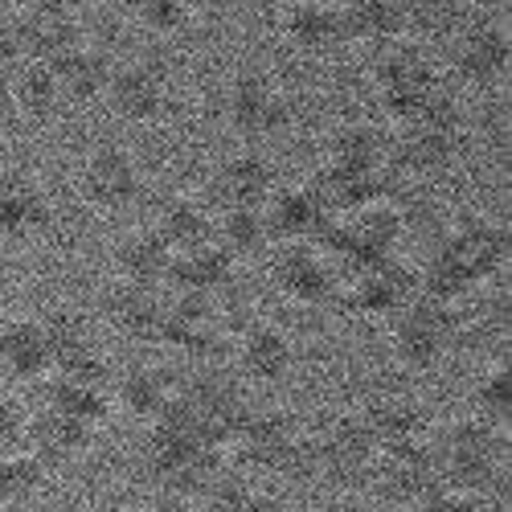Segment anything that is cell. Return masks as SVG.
Wrapping results in <instances>:
<instances>
[{"label":"cell","instance_id":"1","mask_svg":"<svg viewBox=\"0 0 512 512\" xmlns=\"http://www.w3.org/2000/svg\"><path fill=\"white\" fill-rule=\"evenodd\" d=\"M435 459H439V484L484 496L488 488H496L504 480L508 439L500 426H492L476 414H463L443 426V435L435 443Z\"/></svg>","mask_w":512,"mask_h":512},{"label":"cell","instance_id":"2","mask_svg":"<svg viewBox=\"0 0 512 512\" xmlns=\"http://www.w3.org/2000/svg\"><path fill=\"white\" fill-rule=\"evenodd\" d=\"M369 82H373L377 111L398 127L414 123L422 115V107L439 95V74L431 66V54L410 37H398V41H390V46L373 50Z\"/></svg>","mask_w":512,"mask_h":512},{"label":"cell","instance_id":"3","mask_svg":"<svg viewBox=\"0 0 512 512\" xmlns=\"http://www.w3.org/2000/svg\"><path fill=\"white\" fill-rule=\"evenodd\" d=\"M463 107L455 95L439 87V95L422 107V115L406 127H398V140H390V168L406 177H435L459 160L463 152Z\"/></svg>","mask_w":512,"mask_h":512},{"label":"cell","instance_id":"4","mask_svg":"<svg viewBox=\"0 0 512 512\" xmlns=\"http://www.w3.org/2000/svg\"><path fill=\"white\" fill-rule=\"evenodd\" d=\"M459 336V316L451 304L426 300V295H410V304L394 316L390 328V353L398 361V369L406 373H431L447 361L451 345Z\"/></svg>","mask_w":512,"mask_h":512},{"label":"cell","instance_id":"5","mask_svg":"<svg viewBox=\"0 0 512 512\" xmlns=\"http://www.w3.org/2000/svg\"><path fill=\"white\" fill-rule=\"evenodd\" d=\"M222 111H226V127L246 144L275 140L291 123V99L283 91V82L271 78L267 70L234 74L226 87V99H222Z\"/></svg>","mask_w":512,"mask_h":512},{"label":"cell","instance_id":"6","mask_svg":"<svg viewBox=\"0 0 512 512\" xmlns=\"http://www.w3.org/2000/svg\"><path fill=\"white\" fill-rule=\"evenodd\" d=\"M78 193L99 213H127L144 197V168L123 144H95L78 164Z\"/></svg>","mask_w":512,"mask_h":512},{"label":"cell","instance_id":"7","mask_svg":"<svg viewBox=\"0 0 512 512\" xmlns=\"http://www.w3.org/2000/svg\"><path fill=\"white\" fill-rule=\"evenodd\" d=\"M316 443V484L328 488H365L373 480V463H377V443L361 426L357 414L332 418Z\"/></svg>","mask_w":512,"mask_h":512},{"label":"cell","instance_id":"8","mask_svg":"<svg viewBox=\"0 0 512 512\" xmlns=\"http://www.w3.org/2000/svg\"><path fill=\"white\" fill-rule=\"evenodd\" d=\"M271 283L287 304L324 308L340 295V267L312 242H287L271 250Z\"/></svg>","mask_w":512,"mask_h":512},{"label":"cell","instance_id":"9","mask_svg":"<svg viewBox=\"0 0 512 512\" xmlns=\"http://www.w3.org/2000/svg\"><path fill=\"white\" fill-rule=\"evenodd\" d=\"M369 484H377L381 504H386V508H406L410 512L426 492L439 484L435 447L426 443V439L398 443V447H381Z\"/></svg>","mask_w":512,"mask_h":512},{"label":"cell","instance_id":"10","mask_svg":"<svg viewBox=\"0 0 512 512\" xmlns=\"http://www.w3.org/2000/svg\"><path fill=\"white\" fill-rule=\"evenodd\" d=\"M304 426L291 410L283 406H267V410H246L242 431L234 439L238 459L250 472H267V476H283L287 459L295 455V447L304 443Z\"/></svg>","mask_w":512,"mask_h":512},{"label":"cell","instance_id":"11","mask_svg":"<svg viewBox=\"0 0 512 512\" xmlns=\"http://www.w3.org/2000/svg\"><path fill=\"white\" fill-rule=\"evenodd\" d=\"M455 74L472 91H500L512 70V37L500 21H476L455 37Z\"/></svg>","mask_w":512,"mask_h":512},{"label":"cell","instance_id":"12","mask_svg":"<svg viewBox=\"0 0 512 512\" xmlns=\"http://www.w3.org/2000/svg\"><path fill=\"white\" fill-rule=\"evenodd\" d=\"M103 103L111 107V115L119 123H132V127H148L164 115L168 107V82L156 66L148 62H123L111 70L107 82V95Z\"/></svg>","mask_w":512,"mask_h":512},{"label":"cell","instance_id":"13","mask_svg":"<svg viewBox=\"0 0 512 512\" xmlns=\"http://www.w3.org/2000/svg\"><path fill=\"white\" fill-rule=\"evenodd\" d=\"M230 349H234L238 381H250V386H279V381H287V373L295 369L291 336L267 320H254L242 336H234Z\"/></svg>","mask_w":512,"mask_h":512},{"label":"cell","instance_id":"14","mask_svg":"<svg viewBox=\"0 0 512 512\" xmlns=\"http://www.w3.org/2000/svg\"><path fill=\"white\" fill-rule=\"evenodd\" d=\"M263 213H267V226H271L275 246H287V242H312L316 246L324 238V230L336 222L308 181L279 185L271 193V201L263 205Z\"/></svg>","mask_w":512,"mask_h":512},{"label":"cell","instance_id":"15","mask_svg":"<svg viewBox=\"0 0 512 512\" xmlns=\"http://www.w3.org/2000/svg\"><path fill=\"white\" fill-rule=\"evenodd\" d=\"M25 41L29 62H58L66 50H74L82 41V25L78 13L66 5V0H29V5L13 17Z\"/></svg>","mask_w":512,"mask_h":512},{"label":"cell","instance_id":"16","mask_svg":"<svg viewBox=\"0 0 512 512\" xmlns=\"http://www.w3.org/2000/svg\"><path fill=\"white\" fill-rule=\"evenodd\" d=\"M275 189H279V173L271 156H263L259 148H242L226 156L218 164V177H213V193H218L222 209H263Z\"/></svg>","mask_w":512,"mask_h":512},{"label":"cell","instance_id":"17","mask_svg":"<svg viewBox=\"0 0 512 512\" xmlns=\"http://www.w3.org/2000/svg\"><path fill=\"white\" fill-rule=\"evenodd\" d=\"M279 33L304 58H332L340 54V46H349L345 25H340V9L320 5V0H291L279 17Z\"/></svg>","mask_w":512,"mask_h":512},{"label":"cell","instance_id":"18","mask_svg":"<svg viewBox=\"0 0 512 512\" xmlns=\"http://www.w3.org/2000/svg\"><path fill=\"white\" fill-rule=\"evenodd\" d=\"M95 426L78 422V418H66L58 410H41V414H29V431H25V451L46 467H66L74 459H82L91 447H95Z\"/></svg>","mask_w":512,"mask_h":512},{"label":"cell","instance_id":"19","mask_svg":"<svg viewBox=\"0 0 512 512\" xmlns=\"http://www.w3.org/2000/svg\"><path fill=\"white\" fill-rule=\"evenodd\" d=\"M111 271L115 283L160 291L168 283V271H173V250L152 234V226H132L111 246Z\"/></svg>","mask_w":512,"mask_h":512},{"label":"cell","instance_id":"20","mask_svg":"<svg viewBox=\"0 0 512 512\" xmlns=\"http://www.w3.org/2000/svg\"><path fill=\"white\" fill-rule=\"evenodd\" d=\"M357 279L349 283V308L361 312V316H398L410 295H414V275L394 259H373V263H361L353 267Z\"/></svg>","mask_w":512,"mask_h":512},{"label":"cell","instance_id":"21","mask_svg":"<svg viewBox=\"0 0 512 512\" xmlns=\"http://www.w3.org/2000/svg\"><path fill=\"white\" fill-rule=\"evenodd\" d=\"M324 164L340 173H386L390 168V136L369 119H345L328 132Z\"/></svg>","mask_w":512,"mask_h":512},{"label":"cell","instance_id":"22","mask_svg":"<svg viewBox=\"0 0 512 512\" xmlns=\"http://www.w3.org/2000/svg\"><path fill=\"white\" fill-rule=\"evenodd\" d=\"M50 340L41 316H13L0 324V373L9 381H46L50 377Z\"/></svg>","mask_w":512,"mask_h":512},{"label":"cell","instance_id":"23","mask_svg":"<svg viewBox=\"0 0 512 512\" xmlns=\"http://www.w3.org/2000/svg\"><path fill=\"white\" fill-rule=\"evenodd\" d=\"M177 386H181V381L168 373L164 365L144 361V365L123 369V373L111 381V402H115V410L132 414V418H140V422H156L168 406L177 402Z\"/></svg>","mask_w":512,"mask_h":512},{"label":"cell","instance_id":"24","mask_svg":"<svg viewBox=\"0 0 512 512\" xmlns=\"http://www.w3.org/2000/svg\"><path fill=\"white\" fill-rule=\"evenodd\" d=\"M50 226V201L25 173H0V242L17 246Z\"/></svg>","mask_w":512,"mask_h":512},{"label":"cell","instance_id":"25","mask_svg":"<svg viewBox=\"0 0 512 512\" xmlns=\"http://www.w3.org/2000/svg\"><path fill=\"white\" fill-rule=\"evenodd\" d=\"M107 320L132 345H160L164 336V295L152 287L115 283L107 291Z\"/></svg>","mask_w":512,"mask_h":512},{"label":"cell","instance_id":"26","mask_svg":"<svg viewBox=\"0 0 512 512\" xmlns=\"http://www.w3.org/2000/svg\"><path fill=\"white\" fill-rule=\"evenodd\" d=\"M234 275H238V263L209 238L205 246L173 254L168 283H173V291H189V295H209V300H218V295L234 291Z\"/></svg>","mask_w":512,"mask_h":512},{"label":"cell","instance_id":"27","mask_svg":"<svg viewBox=\"0 0 512 512\" xmlns=\"http://www.w3.org/2000/svg\"><path fill=\"white\" fill-rule=\"evenodd\" d=\"M54 70V82L62 91V103H74V107H87V103H99L107 95V82H111V58L91 46V41H78L74 50H66L58 62H50Z\"/></svg>","mask_w":512,"mask_h":512},{"label":"cell","instance_id":"28","mask_svg":"<svg viewBox=\"0 0 512 512\" xmlns=\"http://www.w3.org/2000/svg\"><path fill=\"white\" fill-rule=\"evenodd\" d=\"M152 234L173 250V254H185L193 246H205L213 238V213L201 197L193 193H173L164 197L152 213Z\"/></svg>","mask_w":512,"mask_h":512},{"label":"cell","instance_id":"29","mask_svg":"<svg viewBox=\"0 0 512 512\" xmlns=\"http://www.w3.org/2000/svg\"><path fill=\"white\" fill-rule=\"evenodd\" d=\"M361 426L373 435L377 451L381 447H398V443H414L426 439V410L406 398V394H377L357 410Z\"/></svg>","mask_w":512,"mask_h":512},{"label":"cell","instance_id":"30","mask_svg":"<svg viewBox=\"0 0 512 512\" xmlns=\"http://www.w3.org/2000/svg\"><path fill=\"white\" fill-rule=\"evenodd\" d=\"M406 21H410L406 0H349L340 9L345 41L349 46H369V50H381L390 41L406 37Z\"/></svg>","mask_w":512,"mask_h":512},{"label":"cell","instance_id":"31","mask_svg":"<svg viewBox=\"0 0 512 512\" xmlns=\"http://www.w3.org/2000/svg\"><path fill=\"white\" fill-rule=\"evenodd\" d=\"M46 410H58L66 418H78L87 426L107 422V414L115 410L111 402V381H91V377H70V373H50L46 377Z\"/></svg>","mask_w":512,"mask_h":512},{"label":"cell","instance_id":"32","mask_svg":"<svg viewBox=\"0 0 512 512\" xmlns=\"http://www.w3.org/2000/svg\"><path fill=\"white\" fill-rule=\"evenodd\" d=\"M213 242H218L234 263H254L275 250L263 209H222L218 218H213Z\"/></svg>","mask_w":512,"mask_h":512},{"label":"cell","instance_id":"33","mask_svg":"<svg viewBox=\"0 0 512 512\" xmlns=\"http://www.w3.org/2000/svg\"><path fill=\"white\" fill-rule=\"evenodd\" d=\"M41 328H46V340H50V373L54 369H66V365H78L99 353V340L91 332V320L74 312V308H50L41 316Z\"/></svg>","mask_w":512,"mask_h":512},{"label":"cell","instance_id":"34","mask_svg":"<svg viewBox=\"0 0 512 512\" xmlns=\"http://www.w3.org/2000/svg\"><path fill=\"white\" fill-rule=\"evenodd\" d=\"M13 107H17V119H29V123H50L66 107L54 70L46 62H25L13 74Z\"/></svg>","mask_w":512,"mask_h":512},{"label":"cell","instance_id":"35","mask_svg":"<svg viewBox=\"0 0 512 512\" xmlns=\"http://www.w3.org/2000/svg\"><path fill=\"white\" fill-rule=\"evenodd\" d=\"M472 410H476V418L500 426V431L508 426V414H512V381H508V361L504 357H496L480 373L476 390H472Z\"/></svg>","mask_w":512,"mask_h":512},{"label":"cell","instance_id":"36","mask_svg":"<svg viewBox=\"0 0 512 512\" xmlns=\"http://www.w3.org/2000/svg\"><path fill=\"white\" fill-rule=\"evenodd\" d=\"M201 9V0H136L132 13L136 21L148 29V33H160V37H173V33H185L193 25Z\"/></svg>","mask_w":512,"mask_h":512},{"label":"cell","instance_id":"37","mask_svg":"<svg viewBox=\"0 0 512 512\" xmlns=\"http://www.w3.org/2000/svg\"><path fill=\"white\" fill-rule=\"evenodd\" d=\"M250 492L254 488H246L238 476H218L193 500V512H246Z\"/></svg>","mask_w":512,"mask_h":512},{"label":"cell","instance_id":"38","mask_svg":"<svg viewBox=\"0 0 512 512\" xmlns=\"http://www.w3.org/2000/svg\"><path fill=\"white\" fill-rule=\"evenodd\" d=\"M410 512H484V496H472V492H459V488L435 484V488L426 492Z\"/></svg>","mask_w":512,"mask_h":512},{"label":"cell","instance_id":"39","mask_svg":"<svg viewBox=\"0 0 512 512\" xmlns=\"http://www.w3.org/2000/svg\"><path fill=\"white\" fill-rule=\"evenodd\" d=\"M25 431H29V414L13 394H0V455L21 451L25 447Z\"/></svg>","mask_w":512,"mask_h":512},{"label":"cell","instance_id":"40","mask_svg":"<svg viewBox=\"0 0 512 512\" xmlns=\"http://www.w3.org/2000/svg\"><path fill=\"white\" fill-rule=\"evenodd\" d=\"M25 62H29V54H25V41H21L17 21L13 17H0V74L13 78Z\"/></svg>","mask_w":512,"mask_h":512},{"label":"cell","instance_id":"41","mask_svg":"<svg viewBox=\"0 0 512 512\" xmlns=\"http://www.w3.org/2000/svg\"><path fill=\"white\" fill-rule=\"evenodd\" d=\"M246 512H295V504L279 492H250V504Z\"/></svg>","mask_w":512,"mask_h":512},{"label":"cell","instance_id":"42","mask_svg":"<svg viewBox=\"0 0 512 512\" xmlns=\"http://www.w3.org/2000/svg\"><path fill=\"white\" fill-rule=\"evenodd\" d=\"M17 119V107H13V78L0 74V127H9Z\"/></svg>","mask_w":512,"mask_h":512},{"label":"cell","instance_id":"43","mask_svg":"<svg viewBox=\"0 0 512 512\" xmlns=\"http://www.w3.org/2000/svg\"><path fill=\"white\" fill-rule=\"evenodd\" d=\"M9 279H13V259H9V246L0 242V291L9 287Z\"/></svg>","mask_w":512,"mask_h":512},{"label":"cell","instance_id":"44","mask_svg":"<svg viewBox=\"0 0 512 512\" xmlns=\"http://www.w3.org/2000/svg\"><path fill=\"white\" fill-rule=\"evenodd\" d=\"M29 0H0V17H17Z\"/></svg>","mask_w":512,"mask_h":512},{"label":"cell","instance_id":"45","mask_svg":"<svg viewBox=\"0 0 512 512\" xmlns=\"http://www.w3.org/2000/svg\"><path fill=\"white\" fill-rule=\"evenodd\" d=\"M349 512H394V508H386V504H357V508H349Z\"/></svg>","mask_w":512,"mask_h":512},{"label":"cell","instance_id":"46","mask_svg":"<svg viewBox=\"0 0 512 512\" xmlns=\"http://www.w3.org/2000/svg\"><path fill=\"white\" fill-rule=\"evenodd\" d=\"M103 5H115V9H132L136 0H103Z\"/></svg>","mask_w":512,"mask_h":512},{"label":"cell","instance_id":"47","mask_svg":"<svg viewBox=\"0 0 512 512\" xmlns=\"http://www.w3.org/2000/svg\"><path fill=\"white\" fill-rule=\"evenodd\" d=\"M320 5H332V9H345L349 0H320Z\"/></svg>","mask_w":512,"mask_h":512}]
</instances>
